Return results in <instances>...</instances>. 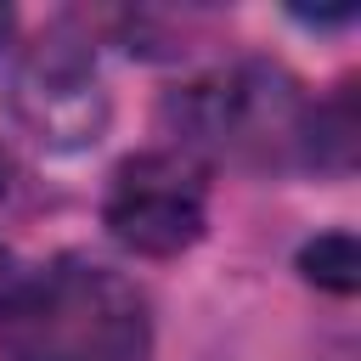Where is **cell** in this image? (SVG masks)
Returning a JSON list of instances; mask_svg holds the SVG:
<instances>
[{
    "label": "cell",
    "instance_id": "3",
    "mask_svg": "<svg viewBox=\"0 0 361 361\" xmlns=\"http://www.w3.org/2000/svg\"><path fill=\"white\" fill-rule=\"evenodd\" d=\"M102 220L113 231V243H124L141 259H175L186 254L203 226H209V180L203 164L175 152V147H152V152H130L102 197Z\"/></svg>",
    "mask_w": 361,
    "mask_h": 361
},
{
    "label": "cell",
    "instance_id": "4",
    "mask_svg": "<svg viewBox=\"0 0 361 361\" xmlns=\"http://www.w3.org/2000/svg\"><path fill=\"white\" fill-rule=\"evenodd\" d=\"M11 113L45 147H90L107 130V85L73 23H51L11 68Z\"/></svg>",
    "mask_w": 361,
    "mask_h": 361
},
{
    "label": "cell",
    "instance_id": "6",
    "mask_svg": "<svg viewBox=\"0 0 361 361\" xmlns=\"http://www.w3.org/2000/svg\"><path fill=\"white\" fill-rule=\"evenodd\" d=\"M6 34H11V11L0 6V45H6Z\"/></svg>",
    "mask_w": 361,
    "mask_h": 361
},
{
    "label": "cell",
    "instance_id": "5",
    "mask_svg": "<svg viewBox=\"0 0 361 361\" xmlns=\"http://www.w3.org/2000/svg\"><path fill=\"white\" fill-rule=\"evenodd\" d=\"M299 276L327 288V293H355L361 288V243L350 231H322L299 248Z\"/></svg>",
    "mask_w": 361,
    "mask_h": 361
},
{
    "label": "cell",
    "instance_id": "2",
    "mask_svg": "<svg viewBox=\"0 0 361 361\" xmlns=\"http://www.w3.org/2000/svg\"><path fill=\"white\" fill-rule=\"evenodd\" d=\"M310 96L276 62H243L203 85L175 90L169 118L186 158H237L254 169H305L310 152Z\"/></svg>",
    "mask_w": 361,
    "mask_h": 361
},
{
    "label": "cell",
    "instance_id": "1",
    "mask_svg": "<svg viewBox=\"0 0 361 361\" xmlns=\"http://www.w3.org/2000/svg\"><path fill=\"white\" fill-rule=\"evenodd\" d=\"M6 361H147V293L102 259H56L0 305Z\"/></svg>",
    "mask_w": 361,
    "mask_h": 361
}]
</instances>
